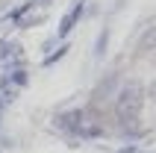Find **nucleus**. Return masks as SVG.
Here are the masks:
<instances>
[{
  "label": "nucleus",
  "mask_w": 156,
  "mask_h": 153,
  "mask_svg": "<svg viewBox=\"0 0 156 153\" xmlns=\"http://www.w3.org/2000/svg\"><path fill=\"white\" fill-rule=\"evenodd\" d=\"M12 80H15L18 85H24V83H27V76H24V71H15V74H12Z\"/></svg>",
  "instance_id": "nucleus-3"
},
{
  "label": "nucleus",
  "mask_w": 156,
  "mask_h": 153,
  "mask_svg": "<svg viewBox=\"0 0 156 153\" xmlns=\"http://www.w3.org/2000/svg\"><path fill=\"white\" fill-rule=\"evenodd\" d=\"M65 50H68V44H65V47H59V50L53 53V56H47V65H53V62L59 59V56H62V53H65Z\"/></svg>",
  "instance_id": "nucleus-2"
},
{
  "label": "nucleus",
  "mask_w": 156,
  "mask_h": 153,
  "mask_svg": "<svg viewBox=\"0 0 156 153\" xmlns=\"http://www.w3.org/2000/svg\"><path fill=\"white\" fill-rule=\"evenodd\" d=\"M80 15H83V3H77V6L71 9L68 15L62 18V27H59V35H68L71 30H74V24H77V18H80Z\"/></svg>",
  "instance_id": "nucleus-1"
}]
</instances>
